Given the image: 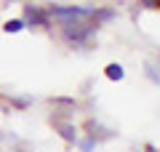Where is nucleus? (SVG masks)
Returning <instances> with one entry per match:
<instances>
[{
  "instance_id": "f257e3e1",
  "label": "nucleus",
  "mask_w": 160,
  "mask_h": 152,
  "mask_svg": "<svg viewBox=\"0 0 160 152\" xmlns=\"http://www.w3.org/2000/svg\"><path fill=\"white\" fill-rule=\"evenodd\" d=\"M96 24L91 19H80V22H67L62 24V38L69 45H91L93 35H96Z\"/></svg>"
},
{
  "instance_id": "f03ea898",
  "label": "nucleus",
  "mask_w": 160,
  "mask_h": 152,
  "mask_svg": "<svg viewBox=\"0 0 160 152\" xmlns=\"http://www.w3.org/2000/svg\"><path fill=\"white\" fill-rule=\"evenodd\" d=\"M48 16L59 19L62 24H67V22L91 19V8H86V6H51V8H48Z\"/></svg>"
},
{
  "instance_id": "7ed1b4c3",
  "label": "nucleus",
  "mask_w": 160,
  "mask_h": 152,
  "mask_svg": "<svg viewBox=\"0 0 160 152\" xmlns=\"http://www.w3.org/2000/svg\"><path fill=\"white\" fill-rule=\"evenodd\" d=\"M24 24L27 27H43V29H51V16H48V8H40L35 3H27L24 6Z\"/></svg>"
},
{
  "instance_id": "20e7f679",
  "label": "nucleus",
  "mask_w": 160,
  "mask_h": 152,
  "mask_svg": "<svg viewBox=\"0 0 160 152\" xmlns=\"http://www.w3.org/2000/svg\"><path fill=\"white\" fill-rule=\"evenodd\" d=\"M51 125H53V131H56L67 144H78L80 131H78V125H75L72 120H51Z\"/></svg>"
},
{
  "instance_id": "39448f33",
  "label": "nucleus",
  "mask_w": 160,
  "mask_h": 152,
  "mask_svg": "<svg viewBox=\"0 0 160 152\" xmlns=\"http://www.w3.org/2000/svg\"><path fill=\"white\" fill-rule=\"evenodd\" d=\"M83 128H86V136H91L93 141H107V139H112L115 136V131L112 128H104L102 123H99V120H93V118H88L86 123H83Z\"/></svg>"
},
{
  "instance_id": "423d86ee",
  "label": "nucleus",
  "mask_w": 160,
  "mask_h": 152,
  "mask_svg": "<svg viewBox=\"0 0 160 152\" xmlns=\"http://www.w3.org/2000/svg\"><path fill=\"white\" fill-rule=\"evenodd\" d=\"M6 101H8V107L19 109V112H24V109L32 107V96H16V94H8Z\"/></svg>"
},
{
  "instance_id": "0eeeda50",
  "label": "nucleus",
  "mask_w": 160,
  "mask_h": 152,
  "mask_svg": "<svg viewBox=\"0 0 160 152\" xmlns=\"http://www.w3.org/2000/svg\"><path fill=\"white\" fill-rule=\"evenodd\" d=\"M112 19H115L112 8H91V22L96 24V27H99V24H104V22H112Z\"/></svg>"
},
{
  "instance_id": "6e6552de",
  "label": "nucleus",
  "mask_w": 160,
  "mask_h": 152,
  "mask_svg": "<svg viewBox=\"0 0 160 152\" xmlns=\"http://www.w3.org/2000/svg\"><path fill=\"white\" fill-rule=\"evenodd\" d=\"M104 75H107L109 80H115V83H118V80H123V78H126V69H123V64L109 62L107 67H104Z\"/></svg>"
},
{
  "instance_id": "1a4fd4ad",
  "label": "nucleus",
  "mask_w": 160,
  "mask_h": 152,
  "mask_svg": "<svg viewBox=\"0 0 160 152\" xmlns=\"http://www.w3.org/2000/svg\"><path fill=\"white\" fill-rule=\"evenodd\" d=\"M27 27V24H24V19L19 16V19H8L6 24H3V32H8V35H16V32H22V29Z\"/></svg>"
},
{
  "instance_id": "9d476101",
  "label": "nucleus",
  "mask_w": 160,
  "mask_h": 152,
  "mask_svg": "<svg viewBox=\"0 0 160 152\" xmlns=\"http://www.w3.org/2000/svg\"><path fill=\"white\" fill-rule=\"evenodd\" d=\"M144 75H147V80H149V83L160 85V69L155 67L152 62H147V64H144Z\"/></svg>"
},
{
  "instance_id": "9b49d317",
  "label": "nucleus",
  "mask_w": 160,
  "mask_h": 152,
  "mask_svg": "<svg viewBox=\"0 0 160 152\" xmlns=\"http://www.w3.org/2000/svg\"><path fill=\"white\" fill-rule=\"evenodd\" d=\"M48 101H51V104H59V107H67V109H75V107H78V101L69 99V96H51Z\"/></svg>"
},
{
  "instance_id": "f8f14e48",
  "label": "nucleus",
  "mask_w": 160,
  "mask_h": 152,
  "mask_svg": "<svg viewBox=\"0 0 160 152\" xmlns=\"http://www.w3.org/2000/svg\"><path fill=\"white\" fill-rule=\"evenodd\" d=\"M78 147H80L83 152H93V149H96V141H93L91 136H80V139H78Z\"/></svg>"
},
{
  "instance_id": "ddd939ff",
  "label": "nucleus",
  "mask_w": 160,
  "mask_h": 152,
  "mask_svg": "<svg viewBox=\"0 0 160 152\" xmlns=\"http://www.w3.org/2000/svg\"><path fill=\"white\" fill-rule=\"evenodd\" d=\"M144 8H158V0H142Z\"/></svg>"
},
{
  "instance_id": "4468645a",
  "label": "nucleus",
  "mask_w": 160,
  "mask_h": 152,
  "mask_svg": "<svg viewBox=\"0 0 160 152\" xmlns=\"http://www.w3.org/2000/svg\"><path fill=\"white\" fill-rule=\"evenodd\" d=\"M144 152H158V149H155L152 144H144Z\"/></svg>"
},
{
  "instance_id": "2eb2a0df",
  "label": "nucleus",
  "mask_w": 160,
  "mask_h": 152,
  "mask_svg": "<svg viewBox=\"0 0 160 152\" xmlns=\"http://www.w3.org/2000/svg\"><path fill=\"white\" fill-rule=\"evenodd\" d=\"M3 3H6V6H8V3H19V0H3Z\"/></svg>"
},
{
  "instance_id": "dca6fc26",
  "label": "nucleus",
  "mask_w": 160,
  "mask_h": 152,
  "mask_svg": "<svg viewBox=\"0 0 160 152\" xmlns=\"http://www.w3.org/2000/svg\"><path fill=\"white\" fill-rule=\"evenodd\" d=\"M155 67H158V69H160V53H158V64H155Z\"/></svg>"
}]
</instances>
